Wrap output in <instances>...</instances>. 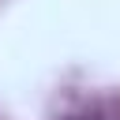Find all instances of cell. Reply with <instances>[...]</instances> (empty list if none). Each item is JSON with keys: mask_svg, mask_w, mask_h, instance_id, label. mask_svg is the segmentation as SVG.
Returning <instances> with one entry per match:
<instances>
[]
</instances>
